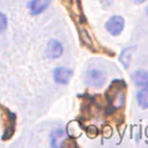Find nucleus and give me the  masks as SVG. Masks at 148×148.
<instances>
[{
  "instance_id": "nucleus-8",
  "label": "nucleus",
  "mask_w": 148,
  "mask_h": 148,
  "mask_svg": "<svg viewBox=\"0 0 148 148\" xmlns=\"http://www.w3.org/2000/svg\"><path fill=\"white\" fill-rule=\"evenodd\" d=\"M66 140V134L62 130H56L51 135V145L53 147H60L62 146V142Z\"/></svg>"
},
{
  "instance_id": "nucleus-7",
  "label": "nucleus",
  "mask_w": 148,
  "mask_h": 148,
  "mask_svg": "<svg viewBox=\"0 0 148 148\" xmlns=\"http://www.w3.org/2000/svg\"><path fill=\"white\" fill-rule=\"evenodd\" d=\"M132 80L135 83V86L139 87H147L148 86V72L145 69L135 71L132 74Z\"/></svg>"
},
{
  "instance_id": "nucleus-5",
  "label": "nucleus",
  "mask_w": 148,
  "mask_h": 148,
  "mask_svg": "<svg viewBox=\"0 0 148 148\" xmlns=\"http://www.w3.org/2000/svg\"><path fill=\"white\" fill-rule=\"evenodd\" d=\"M50 2L51 0H31L28 3V8L32 15H38L49 7Z\"/></svg>"
},
{
  "instance_id": "nucleus-9",
  "label": "nucleus",
  "mask_w": 148,
  "mask_h": 148,
  "mask_svg": "<svg viewBox=\"0 0 148 148\" xmlns=\"http://www.w3.org/2000/svg\"><path fill=\"white\" fill-rule=\"evenodd\" d=\"M134 49H135L134 46H132V47H126V49H124L123 52L120 53L119 60H120V62L123 64V66H124L125 68H127L128 65H130V62H131V56H132V52L134 51Z\"/></svg>"
},
{
  "instance_id": "nucleus-3",
  "label": "nucleus",
  "mask_w": 148,
  "mask_h": 148,
  "mask_svg": "<svg viewBox=\"0 0 148 148\" xmlns=\"http://www.w3.org/2000/svg\"><path fill=\"white\" fill-rule=\"evenodd\" d=\"M124 18L119 15H114V16H111L106 23H105V29L109 34H111L112 36H118L121 34L123 29H124Z\"/></svg>"
},
{
  "instance_id": "nucleus-1",
  "label": "nucleus",
  "mask_w": 148,
  "mask_h": 148,
  "mask_svg": "<svg viewBox=\"0 0 148 148\" xmlns=\"http://www.w3.org/2000/svg\"><path fill=\"white\" fill-rule=\"evenodd\" d=\"M124 82L121 81H114L112 87L108 90V97L110 103L114 106V108H120L124 104V99H125V94H124Z\"/></svg>"
},
{
  "instance_id": "nucleus-10",
  "label": "nucleus",
  "mask_w": 148,
  "mask_h": 148,
  "mask_svg": "<svg viewBox=\"0 0 148 148\" xmlns=\"http://www.w3.org/2000/svg\"><path fill=\"white\" fill-rule=\"evenodd\" d=\"M136 99H138V103L141 108L148 109V89L147 88L141 89L136 94Z\"/></svg>"
},
{
  "instance_id": "nucleus-6",
  "label": "nucleus",
  "mask_w": 148,
  "mask_h": 148,
  "mask_svg": "<svg viewBox=\"0 0 148 148\" xmlns=\"http://www.w3.org/2000/svg\"><path fill=\"white\" fill-rule=\"evenodd\" d=\"M46 53H47L49 58H51V59L59 58V57L62 54V45H61L58 40L52 39V40H50L49 44H47Z\"/></svg>"
},
{
  "instance_id": "nucleus-12",
  "label": "nucleus",
  "mask_w": 148,
  "mask_h": 148,
  "mask_svg": "<svg viewBox=\"0 0 148 148\" xmlns=\"http://www.w3.org/2000/svg\"><path fill=\"white\" fill-rule=\"evenodd\" d=\"M133 1H134L135 3H142V2L145 1V0H133Z\"/></svg>"
},
{
  "instance_id": "nucleus-13",
  "label": "nucleus",
  "mask_w": 148,
  "mask_h": 148,
  "mask_svg": "<svg viewBox=\"0 0 148 148\" xmlns=\"http://www.w3.org/2000/svg\"><path fill=\"white\" fill-rule=\"evenodd\" d=\"M147 13H148V10H147Z\"/></svg>"
},
{
  "instance_id": "nucleus-4",
  "label": "nucleus",
  "mask_w": 148,
  "mask_h": 148,
  "mask_svg": "<svg viewBox=\"0 0 148 148\" xmlns=\"http://www.w3.org/2000/svg\"><path fill=\"white\" fill-rule=\"evenodd\" d=\"M72 77V71L66 67H57L53 71V79L60 84H66Z\"/></svg>"
},
{
  "instance_id": "nucleus-2",
  "label": "nucleus",
  "mask_w": 148,
  "mask_h": 148,
  "mask_svg": "<svg viewBox=\"0 0 148 148\" xmlns=\"http://www.w3.org/2000/svg\"><path fill=\"white\" fill-rule=\"evenodd\" d=\"M84 81L92 88H101L106 81V74L101 69H89L84 74Z\"/></svg>"
},
{
  "instance_id": "nucleus-11",
  "label": "nucleus",
  "mask_w": 148,
  "mask_h": 148,
  "mask_svg": "<svg viewBox=\"0 0 148 148\" xmlns=\"http://www.w3.org/2000/svg\"><path fill=\"white\" fill-rule=\"evenodd\" d=\"M7 28V17L0 12V34H2Z\"/></svg>"
}]
</instances>
